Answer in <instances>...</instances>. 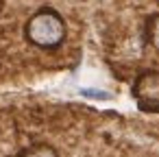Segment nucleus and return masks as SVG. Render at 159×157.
Returning <instances> with one entry per match:
<instances>
[{
  "label": "nucleus",
  "mask_w": 159,
  "mask_h": 157,
  "mask_svg": "<svg viewBox=\"0 0 159 157\" xmlns=\"http://www.w3.org/2000/svg\"><path fill=\"white\" fill-rule=\"evenodd\" d=\"M2 9H5V0H0V13H2Z\"/></svg>",
  "instance_id": "nucleus-6"
},
{
  "label": "nucleus",
  "mask_w": 159,
  "mask_h": 157,
  "mask_svg": "<svg viewBox=\"0 0 159 157\" xmlns=\"http://www.w3.org/2000/svg\"><path fill=\"white\" fill-rule=\"evenodd\" d=\"M22 33L31 46L42 50H57L68 39V24L57 9L42 7L24 22Z\"/></svg>",
  "instance_id": "nucleus-1"
},
{
  "label": "nucleus",
  "mask_w": 159,
  "mask_h": 157,
  "mask_svg": "<svg viewBox=\"0 0 159 157\" xmlns=\"http://www.w3.org/2000/svg\"><path fill=\"white\" fill-rule=\"evenodd\" d=\"M83 96L100 98V100H109V98H111V94H109V92H89V90H83Z\"/></svg>",
  "instance_id": "nucleus-5"
},
{
  "label": "nucleus",
  "mask_w": 159,
  "mask_h": 157,
  "mask_svg": "<svg viewBox=\"0 0 159 157\" xmlns=\"http://www.w3.org/2000/svg\"><path fill=\"white\" fill-rule=\"evenodd\" d=\"M18 157H61L59 150L48 142H33L18 153Z\"/></svg>",
  "instance_id": "nucleus-4"
},
{
  "label": "nucleus",
  "mask_w": 159,
  "mask_h": 157,
  "mask_svg": "<svg viewBox=\"0 0 159 157\" xmlns=\"http://www.w3.org/2000/svg\"><path fill=\"white\" fill-rule=\"evenodd\" d=\"M144 42L159 53V11L146 16V20H144Z\"/></svg>",
  "instance_id": "nucleus-3"
},
{
  "label": "nucleus",
  "mask_w": 159,
  "mask_h": 157,
  "mask_svg": "<svg viewBox=\"0 0 159 157\" xmlns=\"http://www.w3.org/2000/svg\"><path fill=\"white\" fill-rule=\"evenodd\" d=\"M157 2H159V0H157Z\"/></svg>",
  "instance_id": "nucleus-7"
},
{
  "label": "nucleus",
  "mask_w": 159,
  "mask_h": 157,
  "mask_svg": "<svg viewBox=\"0 0 159 157\" xmlns=\"http://www.w3.org/2000/svg\"><path fill=\"white\" fill-rule=\"evenodd\" d=\"M131 96L142 113H159V70H139L131 83Z\"/></svg>",
  "instance_id": "nucleus-2"
}]
</instances>
